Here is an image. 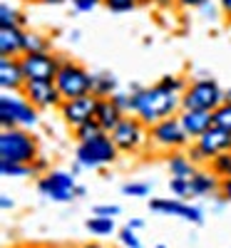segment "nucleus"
<instances>
[{"instance_id": "obj_1", "label": "nucleus", "mask_w": 231, "mask_h": 248, "mask_svg": "<svg viewBox=\"0 0 231 248\" xmlns=\"http://www.w3.org/2000/svg\"><path fill=\"white\" fill-rule=\"evenodd\" d=\"M130 92H132V114H137L147 127L182 112V94L164 87L162 82L152 87L132 85Z\"/></svg>"}, {"instance_id": "obj_2", "label": "nucleus", "mask_w": 231, "mask_h": 248, "mask_svg": "<svg viewBox=\"0 0 231 248\" xmlns=\"http://www.w3.org/2000/svg\"><path fill=\"white\" fill-rule=\"evenodd\" d=\"M40 109L30 105L23 92H5L0 97V124L3 129L10 127H23V129H35L40 124Z\"/></svg>"}, {"instance_id": "obj_3", "label": "nucleus", "mask_w": 231, "mask_h": 248, "mask_svg": "<svg viewBox=\"0 0 231 248\" xmlns=\"http://www.w3.org/2000/svg\"><path fill=\"white\" fill-rule=\"evenodd\" d=\"M119 159V149L110 132H102L95 139L80 141L75 149V161H80L85 169H104Z\"/></svg>"}, {"instance_id": "obj_4", "label": "nucleus", "mask_w": 231, "mask_h": 248, "mask_svg": "<svg viewBox=\"0 0 231 248\" xmlns=\"http://www.w3.org/2000/svg\"><path fill=\"white\" fill-rule=\"evenodd\" d=\"M37 154H40V147L30 129H23V127L3 129V134H0V159L3 161L33 164Z\"/></svg>"}, {"instance_id": "obj_5", "label": "nucleus", "mask_w": 231, "mask_h": 248, "mask_svg": "<svg viewBox=\"0 0 231 248\" xmlns=\"http://www.w3.org/2000/svg\"><path fill=\"white\" fill-rule=\"evenodd\" d=\"M119 154H142L147 147H149V127L137 117V114H124L122 122L110 132Z\"/></svg>"}, {"instance_id": "obj_6", "label": "nucleus", "mask_w": 231, "mask_h": 248, "mask_svg": "<svg viewBox=\"0 0 231 248\" xmlns=\"http://www.w3.org/2000/svg\"><path fill=\"white\" fill-rule=\"evenodd\" d=\"M224 105V90L212 77H197L182 92V109H206L214 112Z\"/></svg>"}, {"instance_id": "obj_7", "label": "nucleus", "mask_w": 231, "mask_h": 248, "mask_svg": "<svg viewBox=\"0 0 231 248\" xmlns=\"http://www.w3.org/2000/svg\"><path fill=\"white\" fill-rule=\"evenodd\" d=\"M55 85H57L62 99L87 97V94H92V75L87 72L85 65H80V62L65 57L57 77H55Z\"/></svg>"}, {"instance_id": "obj_8", "label": "nucleus", "mask_w": 231, "mask_h": 248, "mask_svg": "<svg viewBox=\"0 0 231 248\" xmlns=\"http://www.w3.org/2000/svg\"><path fill=\"white\" fill-rule=\"evenodd\" d=\"M189 141L192 139L184 132L179 114L166 117V119H162V122L149 127V147L157 149V152H179V149L189 147Z\"/></svg>"}, {"instance_id": "obj_9", "label": "nucleus", "mask_w": 231, "mask_h": 248, "mask_svg": "<svg viewBox=\"0 0 231 248\" xmlns=\"http://www.w3.org/2000/svg\"><path fill=\"white\" fill-rule=\"evenodd\" d=\"M62 60L65 57L55 55V52H25L20 57L28 79H48V82H55L62 67Z\"/></svg>"}, {"instance_id": "obj_10", "label": "nucleus", "mask_w": 231, "mask_h": 248, "mask_svg": "<svg viewBox=\"0 0 231 248\" xmlns=\"http://www.w3.org/2000/svg\"><path fill=\"white\" fill-rule=\"evenodd\" d=\"M149 211L159 214V216H177V218H184L194 226L204 223V211L199 206L182 201V199H174V196L172 199H149Z\"/></svg>"}, {"instance_id": "obj_11", "label": "nucleus", "mask_w": 231, "mask_h": 248, "mask_svg": "<svg viewBox=\"0 0 231 248\" xmlns=\"http://www.w3.org/2000/svg\"><path fill=\"white\" fill-rule=\"evenodd\" d=\"M23 94L37 109H60V105L65 102L57 85L55 82H48V79H28L23 87Z\"/></svg>"}, {"instance_id": "obj_12", "label": "nucleus", "mask_w": 231, "mask_h": 248, "mask_svg": "<svg viewBox=\"0 0 231 248\" xmlns=\"http://www.w3.org/2000/svg\"><path fill=\"white\" fill-rule=\"evenodd\" d=\"M95 109H97V97L87 94V97H75V99H65L60 105V117L67 124L70 129H77L80 124H85L90 119H95Z\"/></svg>"}, {"instance_id": "obj_13", "label": "nucleus", "mask_w": 231, "mask_h": 248, "mask_svg": "<svg viewBox=\"0 0 231 248\" xmlns=\"http://www.w3.org/2000/svg\"><path fill=\"white\" fill-rule=\"evenodd\" d=\"M25 82L28 77L20 57H0V87H3V92H23Z\"/></svg>"}, {"instance_id": "obj_14", "label": "nucleus", "mask_w": 231, "mask_h": 248, "mask_svg": "<svg viewBox=\"0 0 231 248\" xmlns=\"http://www.w3.org/2000/svg\"><path fill=\"white\" fill-rule=\"evenodd\" d=\"M179 122L184 132L189 134V139L197 141L201 134H206L209 129L214 127V112H206V109H182L179 112Z\"/></svg>"}, {"instance_id": "obj_15", "label": "nucleus", "mask_w": 231, "mask_h": 248, "mask_svg": "<svg viewBox=\"0 0 231 248\" xmlns=\"http://www.w3.org/2000/svg\"><path fill=\"white\" fill-rule=\"evenodd\" d=\"M197 144H199V149L212 159V156H216V154H224V152H231V132L229 129H221V127H214L209 129L206 134H201L199 139H197Z\"/></svg>"}, {"instance_id": "obj_16", "label": "nucleus", "mask_w": 231, "mask_h": 248, "mask_svg": "<svg viewBox=\"0 0 231 248\" xmlns=\"http://www.w3.org/2000/svg\"><path fill=\"white\" fill-rule=\"evenodd\" d=\"M25 28H0V57H23L25 55Z\"/></svg>"}, {"instance_id": "obj_17", "label": "nucleus", "mask_w": 231, "mask_h": 248, "mask_svg": "<svg viewBox=\"0 0 231 248\" xmlns=\"http://www.w3.org/2000/svg\"><path fill=\"white\" fill-rule=\"evenodd\" d=\"M192 194L194 199H206V196H219L221 191V179L212 171V169H197L192 174Z\"/></svg>"}, {"instance_id": "obj_18", "label": "nucleus", "mask_w": 231, "mask_h": 248, "mask_svg": "<svg viewBox=\"0 0 231 248\" xmlns=\"http://www.w3.org/2000/svg\"><path fill=\"white\" fill-rule=\"evenodd\" d=\"M166 169H169V174L172 176H177V179H192V174L199 169L197 164L189 159V154L184 152V149H179V152H166Z\"/></svg>"}, {"instance_id": "obj_19", "label": "nucleus", "mask_w": 231, "mask_h": 248, "mask_svg": "<svg viewBox=\"0 0 231 248\" xmlns=\"http://www.w3.org/2000/svg\"><path fill=\"white\" fill-rule=\"evenodd\" d=\"M124 112L115 105L112 99H97V109H95V119L99 122V127L104 132H112L117 124L122 122Z\"/></svg>"}, {"instance_id": "obj_20", "label": "nucleus", "mask_w": 231, "mask_h": 248, "mask_svg": "<svg viewBox=\"0 0 231 248\" xmlns=\"http://www.w3.org/2000/svg\"><path fill=\"white\" fill-rule=\"evenodd\" d=\"M117 77L112 72H95L92 75V94L97 99H110L117 92Z\"/></svg>"}, {"instance_id": "obj_21", "label": "nucleus", "mask_w": 231, "mask_h": 248, "mask_svg": "<svg viewBox=\"0 0 231 248\" xmlns=\"http://www.w3.org/2000/svg\"><path fill=\"white\" fill-rule=\"evenodd\" d=\"M37 191L43 194L45 199L57 201V203H67V201H72V199H75V194H72V191H65V189H60V186H55L48 176H40V179H37Z\"/></svg>"}, {"instance_id": "obj_22", "label": "nucleus", "mask_w": 231, "mask_h": 248, "mask_svg": "<svg viewBox=\"0 0 231 248\" xmlns=\"http://www.w3.org/2000/svg\"><path fill=\"white\" fill-rule=\"evenodd\" d=\"M25 52H52V40L48 32L28 30L25 35Z\"/></svg>"}, {"instance_id": "obj_23", "label": "nucleus", "mask_w": 231, "mask_h": 248, "mask_svg": "<svg viewBox=\"0 0 231 248\" xmlns=\"http://www.w3.org/2000/svg\"><path fill=\"white\" fill-rule=\"evenodd\" d=\"M85 229H87L92 236H97V238H104V236L117 233L115 218H107V216H92V218H87V221H85Z\"/></svg>"}, {"instance_id": "obj_24", "label": "nucleus", "mask_w": 231, "mask_h": 248, "mask_svg": "<svg viewBox=\"0 0 231 248\" xmlns=\"http://www.w3.org/2000/svg\"><path fill=\"white\" fill-rule=\"evenodd\" d=\"M13 25L25 28L28 25V17H25L23 10H17V8L3 3V5H0V28H13Z\"/></svg>"}, {"instance_id": "obj_25", "label": "nucleus", "mask_w": 231, "mask_h": 248, "mask_svg": "<svg viewBox=\"0 0 231 248\" xmlns=\"http://www.w3.org/2000/svg\"><path fill=\"white\" fill-rule=\"evenodd\" d=\"M0 174L5 179H23V176H35L33 164H20V161H3L0 159Z\"/></svg>"}, {"instance_id": "obj_26", "label": "nucleus", "mask_w": 231, "mask_h": 248, "mask_svg": "<svg viewBox=\"0 0 231 248\" xmlns=\"http://www.w3.org/2000/svg\"><path fill=\"white\" fill-rule=\"evenodd\" d=\"M206 167L212 169L219 179H229V176H231V152H224V154L212 156Z\"/></svg>"}, {"instance_id": "obj_27", "label": "nucleus", "mask_w": 231, "mask_h": 248, "mask_svg": "<svg viewBox=\"0 0 231 248\" xmlns=\"http://www.w3.org/2000/svg\"><path fill=\"white\" fill-rule=\"evenodd\" d=\"M152 184L149 181H127L122 186V196H130V199H147L152 196Z\"/></svg>"}, {"instance_id": "obj_28", "label": "nucleus", "mask_w": 231, "mask_h": 248, "mask_svg": "<svg viewBox=\"0 0 231 248\" xmlns=\"http://www.w3.org/2000/svg\"><path fill=\"white\" fill-rule=\"evenodd\" d=\"M169 194H172L174 199H182V201L194 199V194H192V181L172 176V179H169Z\"/></svg>"}, {"instance_id": "obj_29", "label": "nucleus", "mask_w": 231, "mask_h": 248, "mask_svg": "<svg viewBox=\"0 0 231 248\" xmlns=\"http://www.w3.org/2000/svg\"><path fill=\"white\" fill-rule=\"evenodd\" d=\"M104 129L99 127V122L97 119H90V122H85V124H80L77 129H72V137L77 139V144L80 141H87V139H95L97 134H102Z\"/></svg>"}, {"instance_id": "obj_30", "label": "nucleus", "mask_w": 231, "mask_h": 248, "mask_svg": "<svg viewBox=\"0 0 231 248\" xmlns=\"http://www.w3.org/2000/svg\"><path fill=\"white\" fill-rule=\"evenodd\" d=\"M117 238H119L122 248H142V241H139L137 231H134V229H130V226L119 229V231H117Z\"/></svg>"}, {"instance_id": "obj_31", "label": "nucleus", "mask_w": 231, "mask_h": 248, "mask_svg": "<svg viewBox=\"0 0 231 248\" xmlns=\"http://www.w3.org/2000/svg\"><path fill=\"white\" fill-rule=\"evenodd\" d=\"M214 124L221 129H229L231 132V102H224L221 107L214 109Z\"/></svg>"}, {"instance_id": "obj_32", "label": "nucleus", "mask_w": 231, "mask_h": 248, "mask_svg": "<svg viewBox=\"0 0 231 248\" xmlns=\"http://www.w3.org/2000/svg\"><path fill=\"white\" fill-rule=\"evenodd\" d=\"M102 5L112 13H130L137 8V0H102Z\"/></svg>"}, {"instance_id": "obj_33", "label": "nucleus", "mask_w": 231, "mask_h": 248, "mask_svg": "<svg viewBox=\"0 0 231 248\" xmlns=\"http://www.w3.org/2000/svg\"><path fill=\"white\" fill-rule=\"evenodd\" d=\"M159 82H162L164 87H169V90L179 92V94H182V92H184V90L189 87V82H186V79H184L182 75H164V77H162Z\"/></svg>"}, {"instance_id": "obj_34", "label": "nucleus", "mask_w": 231, "mask_h": 248, "mask_svg": "<svg viewBox=\"0 0 231 248\" xmlns=\"http://www.w3.org/2000/svg\"><path fill=\"white\" fill-rule=\"evenodd\" d=\"M110 99L115 102V105H117L124 114H132V92H122V90H117Z\"/></svg>"}, {"instance_id": "obj_35", "label": "nucleus", "mask_w": 231, "mask_h": 248, "mask_svg": "<svg viewBox=\"0 0 231 248\" xmlns=\"http://www.w3.org/2000/svg\"><path fill=\"white\" fill-rule=\"evenodd\" d=\"M186 154H189V159H192L197 167H204V164H209V156L199 149V144H197V141H192V147H186Z\"/></svg>"}, {"instance_id": "obj_36", "label": "nucleus", "mask_w": 231, "mask_h": 248, "mask_svg": "<svg viewBox=\"0 0 231 248\" xmlns=\"http://www.w3.org/2000/svg\"><path fill=\"white\" fill-rule=\"evenodd\" d=\"M92 214L95 216H107V218H115L117 214H122V209L117 203H99V206H95L92 209Z\"/></svg>"}, {"instance_id": "obj_37", "label": "nucleus", "mask_w": 231, "mask_h": 248, "mask_svg": "<svg viewBox=\"0 0 231 248\" xmlns=\"http://www.w3.org/2000/svg\"><path fill=\"white\" fill-rule=\"evenodd\" d=\"M99 3H102V0H72V8L77 13H92Z\"/></svg>"}, {"instance_id": "obj_38", "label": "nucleus", "mask_w": 231, "mask_h": 248, "mask_svg": "<svg viewBox=\"0 0 231 248\" xmlns=\"http://www.w3.org/2000/svg\"><path fill=\"white\" fill-rule=\"evenodd\" d=\"M33 171H35V176H37V174H48V171H50V161H48V156L37 154V159L33 161Z\"/></svg>"}, {"instance_id": "obj_39", "label": "nucleus", "mask_w": 231, "mask_h": 248, "mask_svg": "<svg viewBox=\"0 0 231 248\" xmlns=\"http://www.w3.org/2000/svg\"><path fill=\"white\" fill-rule=\"evenodd\" d=\"M209 0H174V5L182 10H194V8H204Z\"/></svg>"}, {"instance_id": "obj_40", "label": "nucleus", "mask_w": 231, "mask_h": 248, "mask_svg": "<svg viewBox=\"0 0 231 248\" xmlns=\"http://www.w3.org/2000/svg\"><path fill=\"white\" fill-rule=\"evenodd\" d=\"M219 194L231 203V176H229V179H221V191H219Z\"/></svg>"}, {"instance_id": "obj_41", "label": "nucleus", "mask_w": 231, "mask_h": 248, "mask_svg": "<svg viewBox=\"0 0 231 248\" xmlns=\"http://www.w3.org/2000/svg\"><path fill=\"white\" fill-rule=\"evenodd\" d=\"M201 10H204V17H209V20H214V17H216V8H214L212 3H206Z\"/></svg>"}, {"instance_id": "obj_42", "label": "nucleus", "mask_w": 231, "mask_h": 248, "mask_svg": "<svg viewBox=\"0 0 231 248\" xmlns=\"http://www.w3.org/2000/svg\"><path fill=\"white\" fill-rule=\"evenodd\" d=\"M219 8H221V13L231 20V0H219Z\"/></svg>"}, {"instance_id": "obj_43", "label": "nucleus", "mask_w": 231, "mask_h": 248, "mask_svg": "<svg viewBox=\"0 0 231 248\" xmlns=\"http://www.w3.org/2000/svg\"><path fill=\"white\" fill-rule=\"evenodd\" d=\"M0 206H3V211H10V209H15V201L10 196H3L0 199Z\"/></svg>"}, {"instance_id": "obj_44", "label": "nucleus", "mask_w": 231, "mask_h": 248, "mask_svg": "<svg viewBox=\"0 0 231 248\" xmlns=\"http://www.w3.org/2000/svg\"><path fill=\"white\" fill-rule=\"evenodd\" d=\"M77 248H110V246H104V243H99V241H87V243H80Z\"/></svg>"}, {"instance_id": "obj_45", "label": "nucleus", "mask_w": 231, "mask_h": 248, "mask_svg": "<svg viewBox=\"0 0 231 248\" xmlns=\"http://www.w3.org/2000/svg\"><path fill=\"white\" fill-rule=\"evenodd\" d=\"M127 226H130V229H134V231H139V229H144V221L142 218H130Z\"/></svg>"}, {"instance_id": "obj_46", "label": "nucleus", "mask_w": 231, "mask_h": 248, "mask_svg": "<svg viewBox=\"0 0 231 248\" xmlns=\"http://www.w3.org/2000/svg\"><path fill=\"white\" fill-rule=\"evenodd\" d=\"M154 5H157L159 10H166V8L174 5V0H154Z\"/></svg>"}, {"instance_id": "obj_47", "label": "nucleus", "mask_w": 231, "mask_h": 248, "mask_svg": "<svg viewBox=\"0 0 231 248\" xmlns=\"http://www.w3.org/2000/svg\"><path fill=\"white\" fill-rule=\"evenodd\" d=\"M82 196H87V189H85V186H80V184H77V189H75V199H82Z\"/></svg>"}, {"instance_id": "obj_48", "label": "nucleus", "mask_w": 231, "mask_h": 248, "mask_svg": "<svg viewBox=\"0 0 231 248\" xmlns=\"http://www.w3.org/2000/svg\"><path fill=\"white\" fill-rule=\"evenodd\" d=\"M40 3H45V5H60V3H67V0H40Z\"/></svg>"}, {"instance_id": "obj_49", "label": "nucleus", "mask_w": 231, "mask_h": 248, "mask_svg": "<svg viewBox=\"0 0 231 248\" xmlns=\"http://www.w3.org/2000/svg\"><path fill=\"white\" fill-rule=\"evenodd\" d=\"M37 248H62V246H55V243H37Z\"/></svg>"}, {"instance_id": "obj_50", "label": "nucleus", "mask_w": 231, "mask_h": 248, "mask_svg": "<svg viewBox=\"0 0 231 248\" xmlns=\"http://www.w3.org/2000/svg\"><path fill=\"white\" fill-rule=\"evenodd\" d=\"M15 248H37V243H20V246H15Z\"/></svg>"}, {"instance_id": "obj_51", "label": "nucleus", "mask_w": 231, "mask_h": 248, "mask_svg": "<svg viewBox=\"0 0 231 248\" xmlns=\"http://www.w3.org/2000/svg\"><path fill=\"white\" fill-rule=\"evenodd\" d=\"M224 102H231V87H229V90H224Z\"/></svg>"}, {"instance_id": "obj_52", "label": "nucleus", "mask_w": 231, "mask_h": 248, "mask_svg": "<svg viewBox=\"0 0 231 248\" xmlns=\"http://www.w3.org/2000/svg\"><path fill=\"white\" fill-rule=\"evenodd\" d=\"M147 3H154V0H137V5H147Z\"/></svg>"}, {"instance_id": "obj_53", "label": "nucleus", "mask_w": 231, "mask_h": 248, "mask_svg": "<svg viewBox=\"0 0 231 248\" xmlns=\"http://www.w3.org/2000/svg\"><path fill=\"white\" fill-rule=\"evenodd\" d=\"M154 248H166V246H164V243H157V246H154Z\"/></svg>"}, {"instance_id": "obj_54", "label": "nucleus", "mask_w": 231, "mask_h": 248, "mask_svg": "<svg viewBox=\"0 0 231 248\" xmlns=\"http://www.w3.org/2000/svg\"><path fill=\"white\" fill-rule=\"evenodd\" d=\"M23 3H33V0H23Z\"/></svg>"}]
</instances>
